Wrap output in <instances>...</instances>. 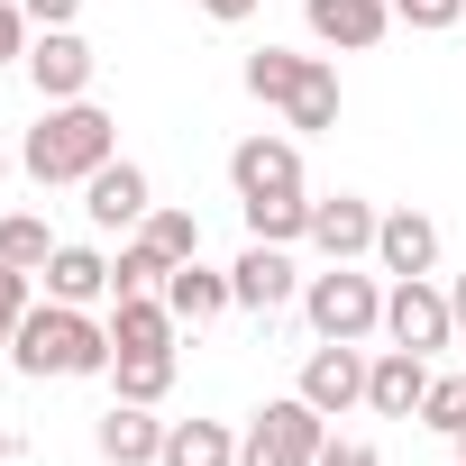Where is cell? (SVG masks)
I'll use <instances>...</instances> for the list:
<instances>
[{
  "mask_svg": "<svg viewBox=\"0 0 466 466\" xmlns=\"http://www.w3.org/2000/svg\"><path fill=\"white\" fill-rule=\"evenodd\" d=\"M110 156H119V119H110L101 101H46V119H37L28 147H19V165H28L37 183H92Z\"/></svg>",
  "mask_w": 466,
  "mask_h": 466,
  "instance_id": "obj_1",
  "label": "cell"
},
{
  "mask_svg": "<svg viewBox=\"0 0 466 466\" xmlns=\"http://www.w3.org/2000/svg\"><path fill=\"white\" fill-rule=\"evenodd\" d=\"M110 320H92L83 302H37L28 320H19V339H10V366L19 375H110Z\"/></svg>",
  "mask_w": 466,
  "mask_h": 466,
  "instance_id": "obj_2",
  "label": "cell"
},
{
  "mask_svg": "<svg viewBox=\"0 0 466 466\" xmlns=\"http://www.w3.org/2000/svg\"><path fill=\"white\" fill-rule=\"evenodd\" d=\"M302 311H311V329H320V339L366 348V339L384 329V284H375V275H357V266H329V275H311V284H302Z\"/></svg>",
  "mask_w": 466,
  "mask_h": 466,
  "instance_id": "obj_3",
  "label": "cell"
},
{
  "mask_svg": "<svg viewBox=\"0 0 466 466\" xmlns=\"http://www.w3.org/2000/svg\"><path fill=\"white\" fill-rule=\"evenodd\" d=\"M320 439H329V411H311L302 393H284V402H266V411L248 420L238 466H311V457H320Z\"/></svg>",
  "mask_w": 466,
  "mask_h": 466,
  "instance_id": "obj_4",
  "label": "cell"
},
{
  "mask_svg": "<svg viewBox=\"0 0 466 466\" xmlns=\"http://www.w3.org/2000/svg\"><path fill=\"white\" fill-rule=\"evenodd\" d=\"M384 339H393V348H411V357H439V348L457 339L448 293H439L430 275H393V293H384Z\"/></svg>",
  "mask_w": 466,
  "mask_h": 466,
  "instance_id": "obj_5",
  "label": "cell"
},
{
  "mask_svg": "<svg viewBox=\"0 0 466 466\" xmlns=\"http://www.w3.org/2000/svg\"><path fill=\"white\" fill-rule=\"evenodd\" d=\"M92 74H101V56H92L83 28H37V37H28V83H37V101H92Z\"/></svg>",
  "mask_w": 466,
  "mask_h": 466,
  "instance_id": "obj_6",
  "label": "cell"
},
{
  "mask_svg": "<svg viewBox=\"0 0 466 466\" xmlns=\"http://www.w3.org/2000/svg\"><path fill=\"white\" fill-rule=\"evenodd\" d=\"M228 293H238V311H257V320H275L284 302H302L293 248H266V238H248V248H238V266H228Z\"/></svg>",
  "mask_w": 466,
  "mask_h": 466,
  "instance_id": "obj_7",
  "label": "cell"
},
{
  "mask_svg": "<svg viewBox=\"0 0 466 466\" xmlns=\"http://www.w3.org/2000/svg\"><path fill=\"white\" fill-rule=\"evenodd\" d=\"M83 210H92V228H110V238L147 228V210H156V183H147V165L110 156V165H101V174L83 183Z\"/></svg>",
  "mask_w": 466,
  "mask_h": 466,
  "instance_id": "obj_8",
  "label": "cell"
},
{
  "mask_svg": "<svg viewBox=\"0 0 466 466\" xmlns=\"http://www.w3.org/2000/svg\"><path fill=\"white\" fill-rule=\"evenodd\" d=\"M228 183H238V201H257V192H302V147H293L284 128H257V137L228 147Z\"/></svg>",
  "mask_w": 466,
  "mask_h": 466,
  "instance_id": "obj_9",
  "label": "cell"
},
{
  "mask_svg": "<svg viewBox=\"0 0 466 466\" xmlns=\"http://www.w3.org/2000/svg\"><path fill=\"white\" fill-rule=\"evenodd\" d=\"M293 393H302L311 411H329V420H339V411H357V402H366V357H357L348 339H320V348L302 357V384H293Z\"/></svg>",
  "mask_w": 466,
  "mask_h": 466,
  "instance_id": "obj_10",
  "label": "cell"
},
{
  "mask_svg": "<svg viewBox=\"0 0 466 466\" xmlns=\"http://www.w3.org/2000/svg\"><path fill=\"white\" fill-rule=\"evenodd\" d=\"M375 228H384V210H375V201H357V192H329V201H311V248H320L329 266H357V257H375Z\"/></svg>",
  "mask_w": 466,
  "mask_h": 466,
  "instance_id": "obj_11",
  "label": "cell"
},
{
  "mask_svg": "<svg viewBox=\"0 0 466 466\" xmlns=\"http://www.w3.org/2000/svg\"><path fill=\"white\" fill-rule=\"evenodd\" d=\"M92 448H101V466H156V457H165L156 402H110V411L92 420Z\"/></svg>",
  "mask_w": 466,
  "mask_h": 466,
  "instance_id": "obj_12",
  "label": "cell"
},
{
  "mask_svg": "<svg viewBox=\"0 0 466 466\" xmlns=\"http://www.w3.org/2000/svg\"><path fill=\"white\" fill-rule=\"evenodd\" d=\"M302 19H311L320 46L366 56V46H384V28H393V0H302Z\"/></svg>",
  "mask_w": 466,
  "mask_h": 466,
  "instance_id": "obj_13",
  "label": "cell"
},
{
  "mask_svg": "<svg viewBox=\"0 0 466 466\" xmlns=\"http://www.w3.org/2000/svg\"><path fill=\"white\" fill-rule=\"evenodd\" d=\"M420 393H430V357H411V348L366 357V411H384V420H420Z\"/></svg>",
  "mask_w": 466,
  "mask_h": 466,
  "instance_id": "obj_14",
  "label": "cell"
},
{
  "mask_svg": "<svg viewBox=\"0 0 466 466\" xmlns=\"http://www.w3.org/2000/svg\"><path fill=\"white\" fill-rule=\"evenodd\" d=\"M174 302L165 293H110V348L119 357H147V348H174Z\"/></svg>",
  "mask_w": 466,
  "mask_h": 466,
  "instance_id": "obj_15",
  "label": "cell"
},
{
  "mask_svg": "<svg viewBox=\"0 0 466 466\" xmlns=\"http://www.w3.org/2000/svg\"><path fill=\"white\" fill-rule=\"evenodd\" d=\"M375 266H384V275H430V266H439V219L384 210V228H375Z\"/></svg>",
  "mask_w": 466,
  "mask_h": 466,
  "instance_id": "obj_16",
  "label": "cell"
},
{
  "mask_svg": "<svg viewBox=\"0 0 466 466\" xmlns=\"http://www.w3.org/2000/svg\"><path fill=\"white\" fill-rule=\"evenodd\" d=\"M165 302H174V320H183V329H210L219 311H238V293H228V275H219V266H201V257L165 275Z\"/></svg>",
  "mask_w": 466,
  "mask_h": 466,
  "instance_id": "obj_17",
  "label": "cell"
},
{
  "mask_svg": "<svg viewBox=\"0 0 466 466\" xmlns=\"http://www.w3.org/2000/svg\"><path fill=\"white\" fill-rule=\"evenodd\" d=\"M37 284H46V302H83L92 311V302H110V257L101 248H56Z\"/></svg>",
  "mask_w": 466,
  "mask_h": 466,
  "instance_id": "obj_18",
  "label": "cell"
},
{
  "mask_svg": "<svg viewBox=\"0 0 466 466\" xmlns=\"http://www.w3.org/2000/svg\"><path fill=\"white\" fill-rule=\"evenodd\" d=\"M320 65H329V56H293V46H257V56H248V92H257L266 110H293V92H302V83H311Z\"/></svg>",
  "mask_w": 466,
  "mask_h": 466,
  "instance_id": "obj_19",
  "label": "cell"
},
{
  "mask_svg": "<svg viewBox=\"0 0 466 466\" xmlns=\"http://www.w3.org/2000/svg\"><path fill=\"white\" fill-rule=\"evenodd\" d=\"M238 210H248V238H266V248L311 238V192H257V201H238Z\"/></svg>",
  "mask_w": 466,
  "mask_h": 466,
  "instance_id": "obj_20",
  "label": "cell"
},
{
  "mask_svg": "<svg viewBox=\"0 0 466 466\" xmlns=\"http://www.w3.org/2000/svg\"><path fill=\"white\" fill-rule=\"evenodd\" d=\"M156 466H238V439L219 420H165V457Z\"/></svg>",
  "mask_w": 466,
  "mask_h": 466,
  "instance_id": "obj_21",
  "label": "cell"
},
{
  "mask_svg": "<svg viewBox=\"0 0 466 466\" xmlns=\"http://www.w3.org/2000/svg\"><path fill=\"white\" fill-rule=\"evenodd\" d=\"M165 275H174V257L147 238V228H128L119 257H110V293H165Z\"/></svg>",
  "mask_w": 466,
  "mask_h": 466,
  "instance_id": "obj_22",
  "label": "cell"
},
{
  "mask_svg": "<svg viewBox=\"0 0 466 466\" xmlns=\"http://www.w3.org/2000/svg\"><path fill=\"white\" fill-rule=\"evenodd\" d=\"M65 238L46 228V210H10L0 219V266H19V275H46V257H56Z\"/></svg>",
  "mask_w": 466,
  "mask_h": 466,
  "instance_id": "obj_23",
  "label": "cell"
},
{
  "mask_svg": "<svg viewBox=\"0 0 466 466\" xmlns=\"http://www.w3.org/2000/svg\"><path fill=\"white\" fill-rule=\"evenodd\" d=\"M110 384H119V402H165V393H174V348L110 357Z\"/></svg>",
  "mask_w": 466,
  "mask_h": 466,
  "instance_id": "obj_24",
  "label": "cell"
},
{
  "mask_svg": "<svg viewBox=\"0 0 466 466\" xmlns=\"http://www.w3.org/2000/svg\"><path fill=\"white\" fill-rule=\"evenodd\" d=\"M284 128H293V137H311V128H339V74H329V65H320V74H311V83L293 92Z\"/></svg>",
  "mask_w": 466,
  "mask_h": 466,
  "instance_id": "obj_25",
  "label": "cell"
},
{
  "mask_svg": "<svg viewBox=\"0 0 466 466\" xmlns=\"http://www.w3.org/2000/svg\"><path fill=\"white\" fill-rule=\"evenodd\" d=\"M420 430H439V439L466 430V375H430V393H420Z\"/></svg>",
  "mask_w": 466,
  "mask_h": 466,
  "instance_id": "obj_26",
  "label": "cell"
},
{
  "mask_svg": "<svg viewBox=\"0 0 466 466\" xmlns=\"http://www.w3.org/2000/svg\"><path fill=\"white\" fill-rule=\"evenodd\" d=\"M147 238H156V248H165L174 266H192V257H201V219H192V210H165V201H156V210H147Z\"/></svg>",
  "mask_w": 466,
  "mask_h": 466,
  "instance_id": "obj_27",
  "label": "cell"
},
{
  "mask_svg": "<svg viewBox=\"0 0 466 466\" xmlns=\"http://www.w3.org/2000/svg\"><path fill=\"white\" fill-rule=\"evenodd\" d=\"M37 311V275H19V266H0V348L19 339V320Z\"/></svg>",
  "mask_w": 466,
  "mask_h": 466,
  "instance_id": "obj_28",
  "label": "cell"
},
{
  "mask_svg": "<svg viewBox=\"0 0 466 466\" xmlns=\"http://www.w3.org/2000/svg\"><path fill=\"white\" fill-rule=\"evenodd\" d=\"M28 37H37V19L19 0H0V65H28Z\"/></svg>",
  "mask_w": 466,
  "mask_h": 466,
  "instance_id": "obj_29",
  "label": "cell"
},
{
  "mask_svg": "<svg viewBox=\"0 0 466 466\" xmlns=\"http://www.w3.org/2000/svg\"><path fill=\"white\" fill-rule=\"evenodd\" d=\"M393 19H402V28H457L466 0H393Z\"/></svg>",
  "mask_w": 466,
  "mask_h": 466,
  "instance_id": "obj_30",
  "label": "cell"
},
{
  "mask_svg": "<svg viewBox=\"0 0 466 466\" xmlns=\"http://www.w3.org/2000/svg\"><path fill=\"white\" fill-rule=\"evenodd\" d=\"M311 466H384V457H375L366 439H320V457H311Z\"/></svg>",
  "mask_w": 466,
  "mask_h": 466,
  "instance_id": "obj_31",
  "label": "cell"
},
{
  "mask_svg": "<svg viewBox=\"0 0 466 466\" xmlns=\"http://www.w3.org/2000/svg\"><path fill=\"white\" fill-rule=\"evenodd\" d=\"M19 10H28L37 28H74V19H83V0H19Z\"/></svg>",
  "mask_w": 466,
  "mask_h": 466,
  "instance_id": "obj_32",
  "label": "cell"
},
{
  "mask_svg": "<svg viewBox=\"0 0 466 466\" xmlns=\"http://www.w3.org/2000/svg\"><path fill=\"white\" fill-rule=\"evenodd\" d=\"M201 10H210L219 28H238V19H257V10H266V0H201Z\"/></svg>",
  "mask_w": 466,
  "mask_h": 466,
  "instance_id": "obj_33",
  "label": "cell"
},
{
  "mask_svg": "<svg viewBox=\"0 0 466 466\" xmlns=\"http://www.w3.org/2000/svg\"><path fill=\"white\" fill-rule=\"evenodd\" d=\"M448 311H457V339H466V275L448 284Z\"/></svg>",
  "mask_w": 466,
  "mask_h": 466,
  "instance_id": "obj_34",
  "label": "cell"
},
{
  "mask_svg": "<svg viewBox=\"0 0 466 466\" xmlns=\"http://www.w3.org/2000/svg\"><path fill=\"white\" fill-rule=\"evenodd\" d=\"M10 448H19V439H10V420H0V466H10Z\"/></svg>",
  "mask_w": 466,
  "mask_h": 466,
  "instance_id": "obj_35",
  "label": "cell"
},
{
  "mask_svg": "<svg viewBox=\"0 0 466 466\" xmlns=\"http://www.w3.org/2000/svg\"><path fill=\"white\" fill-rule=\"evenodd\" d=\"M0 183H10V147H0Z\"/></svg>",
  "mask_w": 466,
  "mask_h": 466,
  "instance_id": "obj_36",
  "label": "cell"
},
{
  "mask_svg": "<svg viewBox=\"0 0 466 466\" xmlns=\"http://www.w3.org/2000/svg\"><path fill=\"white\" fill-rule=\"evenodd\" d=\"M457 466H466V430H457Z\"/></svg>",
  "mask_w": 466,
  "mask_h": 466,
  "instance_id": "obj_37",
  "label": "cell"
}]
</instances>
